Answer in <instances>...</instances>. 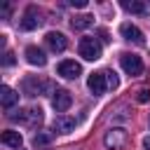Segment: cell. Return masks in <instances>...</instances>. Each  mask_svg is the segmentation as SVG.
I'll list each match as a JSON object with an SVG mask.
<instances>
[{"mask_svg":"<svg viewBox=\"0 0 150 150\" xmlns=\"http://www.w3.org/2000/svg\"><path fill=\"white\" fill-rule=\"evenodd\" d=\"M73 7H87V0H70Z\"/></svg>","mask_w":150,"mask_h":150,"instance_id":"cell-22","label":"cell"},{"mask_svg":"<svg viewBox=\"0 0 150 150\" xmlns=\"http://www.w3.org/2000/svg\"><path fill=\"white\" fill-rule=\"evenodd\" d=\"M77 52L84 61H96V59H101V42L96 38H82L77 45Z\"/></svg>","mask_w":150,"mask_h":150,"instance_id":"cell-1","label":"cell"},{"mask_svg":"<svg viewBox=\"0 0 150 150\" xmlns=\"http://www.w3.org/2000/svg\"><path fill=\"white\" fill-rule=\"evenodd\" d=\"M16 101H19V94H16L12 87L2 84V87H0V103H2V108H12Z\"/></svg>","mask_w":150,"mask_h":150,"instance_id":"cell-13","label":"cell"},{"mask_svg":"<svg viewBox=\"0 0 150 150\" xmlns=\"http://www.w3.org/2000/svg\"><path fill=\"white\" fill-rule=\"evenodd\" d=\"M40 9L38 7H26V12H23V16H21V28L23 30H33V28H38L40 26Z\"/></svg>","mask_w":150,"mask_h":150,"instance_id":"cell-9","label":"cell"},{"mask_svg":"<svg viewBox=\"0 0 150 150\" xmlns=\"http://www.w3.org/2000/svg\"><path fill=\"white\" fill-rule=\"evenodd\" d=\"M42 87H47V82H38L35 77H26L23 80V94L26 96H40Z\"/></svg>","mask_w":150,"mask_h":150,"instance_id":"cell-15","label":"cell"},{"mask_svg":"<svg viewBox=\"0 0 150 150\" xmlns=\"http://www.w3.org/2000/svg\"><path fill=\"white\" fill-rule=\"evenodd\" d=\"M56 73H59L61 77H66V80H75V77L82 73V66H80L77 61H73V59H66V61H61V63L56 66Z\"/></svg>","mask_w":150,"mask_h":150,"instance_id":"cell-5","label":"cell"},{"mask_svg":"<svg viewBox=\"0 0 150 150\" xmlns=\"http://www.w3.org/2000/svg\"><path fill=\"white\" fill-rule=\"evenodd\" d=\"M45 42H47V47H49L52 52H63V49L68 47V38H66L63 33H59V30H49V33L45 35Z\"/></svg>","mask_w":150,"mask_h":150,"instance_id":"cell-10","label":"cell"},{"mask_svg":"<svg viewBox=\"0 0 150 150\" xmlns=\"http://www.w3.org/2000/svg\"><path fill=\"white\" fill-rule=\"evenodd\" d=\"M122 9H127L131 14H145V12H150V5L141 2V0H122Z\"/></svg>","mask_w":150,"mask_h":150,"instance_id":"cell-14","label":"cell"},{"mask_svg":"<svg viewBox=\"0 0 150 150\" xmlns=\"http://www.w3.org/2000/svg\"><path fill=\"white\" fill-rule=\"evenodd\" d=\"M70 103H73L70 91H66V89H56V91H54V96H52V105H54V110H56L59 115H63V112L70 108Z\"/></svg>","mask_w":150,"mask_h":150,"instance_id":"cell-6","label":"cell"},{"mask_svg":"<svg viewBox=\"0 0 150 150\" xmlns=\"http://www.w3.org/2000/svg\"><path fill=\"white\" fill-rule=\"evenodd\" d=\"M19 115H9L12 120H19L23 124H30V127H38L42 122V110L40 108H26V110H16Z\"/></svg>","mask_w":150,"mask_h":150,"instance_id":"cell-4","label":"cell"},{"mask_svg":"<svg viewBox=\"0 0 150 150\" xmlns=\"http://www.w3.org/2000/svg\"><path fill=\"white\" fill-rule=\"evenodd\" d=\"M105 80H108V87H110V89H117V84H120V80H117V75H115V73H110V70H105Z\"/></svg>","mask_w":150,"mask_h":150,"instance_id":"cell-19","label":"cell"},{"mask_svg":"<svg viewBox=\"0 0 150 150\" xmlns=\"http://www.w3.org/2000/svg\"><path fill=\"white\" fill-rule=\"evenodd\" d=\"M75 129V120L73 117H68V115H56V120H54V131H59V134H70Z\"/></svg>","mask_w":150,"mask_h":150,"instance_id":"cell-12","label":"cell"},{"mask_svg":"<svg viewBox=\"0 0 150 150\" xmlns=\"http://www.w3.org/2000/svg\"><path fill=\"white\" fill-rule=\"evenodd\" d=\"M103 143H105V148H108V150H122V148H127V143H129V134H127L124 129L115 127V129L105 131Z\"/></svg>","mask_w":150,"mask_h":150,"instance_id":"cell-2","label":"cell"},{"mask_svg":"<svg viewBox=\"0 0 150 150\" xmlns=\"http://www.w3.org/2000/svg\"><path fill=\"white\" fill-rule=\"evenodd\" d=\"M143 145H145V150H150V136H148V138L143 141Z\"/></svg>","mask_w":150,"mask_h":150,"instance_id":"cell-24","label":"cell"},{"mask_svg":"<svg viewBox=\"0 0 150 150\" xmlns=\"http://www.w3.org/2000/svg\"><path fill=\"white\" fill-rule=\"evenodd\" d=\"M2 143H5V145H9V148H21L23 138H21V134H19V131L7 129V131H2Z\"/></svg>","mask_w":150,"mask_h":150,"instance_id":"cell-16","label":"cell"},{"mask_svg":"<svg viewBox=\"0 0 150 150\" xmlns=\"http://www.w3.org/2000/svg\"><path fill=\"white\" fill-rule=\"evenodd\" d=\"M87 87H89V91L91 94H103L105 89H108V80H105V70H98V73H91L89 75V80H87Z\"/></svg>","mask_w":150,"mask_h":150,"instance_id":"cell-8","label":"cell"},{"mask_svg":"<svg viewBox=\"0 0 150 150\" xmlns=\"http://www.w3.org/2000/svg\"><path fill=\"white\" fill-rule=\"evenodd\" d=\"M136 98H138V103H148V101H150V89H148V87H141Z\"/></svg>","mask_w":150,"mask_h":150,"instance_id":"cell-20","label":"cell"},{"mask_svg":"<svg viewBox=\"0 0 150 150\" xmlns=\"http://www.w3.org/2000/svg\"><path fill=\"white\" fill-rule=\"evenodd\" d=\"M91 23H94V16H91V14H77V16L70 19V26H73L75 30H84V28H89Z\"/></svg>","mask_w":150,"mask_h":150,"instance_id":"cell-17","label":"cell"},{"mask_svg":"<svg viewBox=\"0 0 150 150\" xmlns=\"http://www.w3.org/2000/svg\"><path fill=\"white\" fill-rule=\"evenodd\" d=\"M120 63H122V70L127 73V75H131V77H136V75H141L143 73V61H141V56H136V54H122L120 56Z\"/></svg>","mask_w":150,"mask_h":150,"instance_id":"cell-3","label":"cell"},{"mask_svg":"<svg viewBox=\"0 0 150 150\" xmlns=\"http://www.w3.org/2000/svg\"><path fill=\"white\" fill-rule=\"evenodd\" d=\"M26 61H28L30 66H45V63H47V56H45V52H42L40 47L30 45V47H26Z\"/></svg>","mask_w":150,"mask_h":150,"instance_id":"cell-11","label":"cell"},{"mask_svg":"<svg viewBox=\"0 0 150 150\" xmlns=\"http://www.w3.org/2000/svg\"><path fill=\"white\" fill-rule=\"evenodd\" d=\"M49 141H52V136H49V134H40V131H38V134L33 136V145H35V148H40V145H47Z\"/></svg>","mask_w":150,"mask_h":150,"instance_id":"cell-18","label":"cell"},{"mask_svg":"<svg viewBox=\"0 0 150 150\" xmlns=\"http://www.w3.org/2000/svg\"><path fill=\"white\" fill-rule=\"evenodd\" d=\"M12 63H14V54L12 52H5L2 54V66H12Z\"/></svg>","mask_w":150,"mask_h":150,"instance_id":"cell-21","label":"cell"},{"mask_svg":"<svg viewBox=\"0 0 150 150\" xmlns=\"http://www.w3.org/2000/svg\"><path fill=\"white\" fill-rule=\"evenodd\" d=\"M98 35H101V40H103V42H108V40H110V38H108V33H105V30H98Z\"/></svg>","mask_w":150,"mask_h":150,"instance_id":"cell-23","label":"cell"},{"mask_svg":"<svg viewBox=\"0 0 150 150\" xmlns=\"http://www.w3.org/2000/svg\"><path fill=\"white\" fill-rule=\"evenodd\" d=\"M120 33H122V38H124V40H129V42H134V45H145V38H143L141 28H138V26H134V23H129V21L120 26Z\"/></svg>","mask_w":150,"mask_h":150,"instance_id":"cell-7","label":"cell"}]
</instances>
